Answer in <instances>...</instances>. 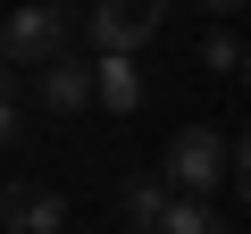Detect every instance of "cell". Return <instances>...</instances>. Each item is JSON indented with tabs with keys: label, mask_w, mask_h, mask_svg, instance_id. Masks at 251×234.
<instances>
[{
	"label": "cell",
	"mask_w": 251,
	"mask_h": 234,
	"mask_svg": "<svg viewBox=\"0 0 251 234\" xmlns=\"http://www.w3.org/2000/svg\"><path fill=\"white\" fill-rule=\"evenodd\" d=\"M0 59H9V67H50V59H67V9H50V0L9 9V17H0Z\"/></svg>",
	"instance_id": "6da1fadb"
},
{
	"label": "cell",
	"mask_w": 251,
	"mask_h": 234,
	"mask_svg": "<svg viewBox=\"0 0 251 234\" xmlns=\"http://www.w3.org/2000/svg\"><path fill=\"white\" fill-rule=\"evenodd\" d=\"M168 184L176 192H218V184H234V142H218L209 126H184V134H168Z\"/></svg>",
	"instance_id": "7a4b0ae2"
},
{
	"label": "cell",
	"mask_w": 251,
	"mask_h": 234,
	"mask_svg": "<svg viewBox=\"0 0 251 234\" xmlns=\"http://www.w3.org/2000/svg\"><path fill=\"white\" fill-rule=\"evenodd\" d=\"M168 17V0H92V50H134Z\"/></svg>",
	"instance_id": "3957f363"
},
{
	"label": "cell",
	"mask_w": 251,
	"mask_h": 234,
	"mask_svg": "<svg viewBox=\"0 0 251 234\" xmlns=\"http://www.w3.org/2000/svg\"><path fill=\"white\" fill-rule=\"evenodd\" d=\"M0 226H9V234H67V201L9 176V184H0Z\"/></svg>",
	"instance_id": "277c9868"
},
{
	"label": "cell",
	"mask_w": 251,
	"mask_h": 234,
	"mask_svg": "<svg viewBox=\"0 0 251 234\" xmlns=\"http://www.w3.org/2000/svg\"><path fill=\"white\" fill-rule=\"evenodd\" d=\"M34 100H42V109H59V117H67V109H84V100H100V59H75V50H67V59H50V67H42V84H34Z\"/></svg>",
	"instance_id": "5b68a950"
},
{
	"label": "cell",
	"mask_w": 251,
	"mask_h": 234,
	"mask_svg": "<svg viewBox=\"0 0 251 234\" xmlns=\"http://www.w3.org/2000/svg\"><path fill=\"white\" fill-rule=\"evenodd\" d=\"M117 201H126V226H134V234H159V217L176 209V184H168V167L159 176H126Z\"/></svg>",
	"instance_id": "8992f818"
},
{
	"label": "cell",
	"mask_w": 251,
	"mask_h": 234,
	"mask_svg": "<svg viewBox=\"0 0 251 234\" xmlns=\"http://www.w3.org/2000/svg\"><path fill=\"white\" fill-rule=\"evenodd\" d=\"M100 109H117V117L143 109V67H134V50H100Z\"/></svg>",
	"instance_id": "52a82bcc"
},
{
	"label": "cell",
	"mask_w": 251,
	"mask_h": 234,
	"mask_svg": "<svg viewBox=\"0 0 251 234\" xmlns=\"http://www.w3.org/2000/svg\"><path fill=\"white\" fill-rule=\"evenodd\" d=\"M159 234H226V217L209 209V192H176V209L159 217Z\"/></svg>",
	"instance_id": "ba28073f"
},
{
	"label": "cell",
	"mask_w": 251,
	"mask_h": 234,
	"mask_svg": "<svg viewBox=\"0 0 251 234\" xmlns=\"http://www.w3.org/2000/svg\"><path fill=\"white\" fill-rule=\"evenodd\" d=\"M25 134V100H17V67L0 59V142H17Z\"/></svg>",
	"instance_id": "9c48e42d"
},
{
	"label": "cell",
	"mask_w": 251,
	"mask_h": 234,
	"mask_svg": "<svg viewBox=\"0 0 251 234\" xmlns=\"http://www.w3.org/2000/svg\"><path fill=\"white\" fill-rule=\"evenodd\" d=\"M201 59H209V67H243V42H234V34H201Z\"/></svg>",
	"instance_id": "30bf717a"
},
{
	"label": "cell",
	"mask_w": 251,
	"mask_h": 234,
	"mask_svg": "<svg viewBox=\"0 0 251 234\" xmlns=\"http://www.w3.org/2000/svg\"><path fill=\"white\" fill-rule=\"evenodd\" d=\"M234 192H243V201H251V134H243V142H234Z\"/></svg>",
	"instance_id": "8fae6325"
},
{
	"label": "cell",
	"mask_w": 251,
	"mask_h": 234,
	"mask_svg": "<svg viewBox=\"0 0 251 234\" xmlns=\"http://www.w3.org/2000/svg\"><path fill=\"white\" fill-rule=\"evenodd\" d=\"M201 9H209V17H234V9H243V0H201Z\"/></svg>",
	"instance_id": "7c38bea8"
},
{
	"label": "cell",
	"mask_w": 251,
	"mask_h": 234,
	"mask_svg": "<svg viewBox=\"0 0 251 234\" xmlns=\"http://www.w3.org/2000/svg\"><path fill=\"white\" fill-rule=\"evenodd\" d=\"M243 84H251V50H243Z\"/></svg>",
	"instance_id": "4fadbf2b"
},
{
	"label": "cell",
	"mask_w": 251,
	"mask_h": 234,
	"mask_svg": "<svg viewBox=\"0 0 251 234\" xmlns=\"http://www.w3.org/2000/svg\"><path fill=\"white\" fill-rule=\"evenodd\" d=\"M50 9H75V0H50Z\"/></svg>",
	"instance_id": "5bb4252c"
}]
</instances>
